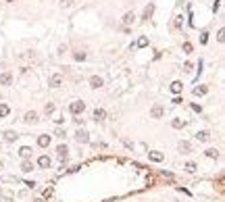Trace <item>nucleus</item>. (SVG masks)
<instances>
[{"instance_id":"cd10ccee","label":"nucleus","mask_w":225,"mask_h":202,"mask_svg":"<svg viewBox=\"0 0 225 202\" xmlns=\"http://www.w3.org/2000/svg\"><path fill=\"white\" fill-rule=\"evenodd\" d=\"M185 171H196V162H185Z\"/></svg>"},{"instance_id":"f03ea898","label":"nucleus","mask_w":225,"mask_h":202,"mask_svg":"<svg viewBox=\"0 0 225 202\" xmlns=\"http://www.w3.org/2000/svg\"><path fill=\"white\" fill-rule=\"evenodd\" d=\"M150 115H152V119H161V117L165 115V106H163V104H154L152 111H150Z\"/></svg>"},{"instance_id":"f257e3e1","label":"nucleus","mask_w":225,"mask_h":202,"mask_svg":"<svg viewBox=\"0 0 225 202\" xmlns=\"http://www.w3.org/2000/svg\"><path fill=\"white\" fill-rule=\"evenodd\" d=\"M69 111H71L73 115H79V113H84V111H86V104H84L81 100H75V102H71V104H69Z\"/></svg>"},{"instance_id":"c756f323","label":"nucleus","mask_w":225,"mask_h":202,"mask_svg":"<svg viewBox=\"0 0 225 202\" xmlns=\"http://www.w3.org/2000/svg\"><path fill=\"white\" fill-rule=\"evenodd\" d=\"M223 34H225L223 29H219V31H217V40H219V42H223V40H225V36H223Z\"/></svg>"},{"instance_id":"6e6552de","label":"nucleus","mask_w":225,"mask_h":202,"mask_svg":"<svg viewBox=\"0 0 225 202\" xmlns=\"http://www.w3.org/2000/svg\"><path fill=\"white\" fill-rule=\"evenodd\" d=\"M177 148H179L181 154H188V152L192 150V144H190V142H179V144H177Z\"/></svg>"},{"instance_id":"2f4dec72","label":"nucleus","mask_w":225,"mask_h":202,"mask_svg":"<svg viewBox=\"0 0 225 202\" xmlns=\"http://www.w3.org/2000/svg\"><path fill=\"white\" fill-rule=\"evenodd\" d=\"M175 19H177V21H175V25H177V27H179L181 23H183V17H181V15H177V17H175Z\"/></svg>"},{"instance_id":"9b49d317","label":"nucleus","mask_w":225,"mask_h":202,"mask_svg":"<svg viewBox=\"0 0 225 202\" xmlns=\"http://www.w3.org/2000/svg\"><path fill=\"white\" fill-rule=\"evenodd\" d=\"M31 169H34V162L29 161V159H25V161L21 162V171H23V173H29Z\"/></svg>"},{"instance_id":"393cba45","label":"nucleus","mask_w":225,"mask_h":202,"mask_svg":"<svg viewBox=\"0 0 225 202\" xmlns=\"http://www.w3.org/2000/svg\"><path fill=\"white\" fill-rule=\"evenodd\" d=\"M44 113H46V115L54 113V104H52V102H46V106H44Z\"/></svg>"},{"instance_id":"6ab92c4d","label":"nucleus","mask_w":225,"mask_h":202,"mask_svg":"<svg viewBox=\"0 0 225 202\" xmlns=\"http://www.w3.org/2000/svg\"><path fill=\"white\" fill-rule=\"evenodd\" d=\"M19 154H21L23 159H29V156H31V148H29V146H23V148L19 150Z\"/></svg>"},{"instance_id":"7c9ffc66","label":"nucleus","mask_w":225,"mask_h":202,"mask_svg":"<svg viewBox=\"0 0 225 202\" xmlns=\"http://www.w3.org/2000/svg\"><path fill=\"white\" fill-rule=\"evenodd\" d=\"M183 52H192V44H190V42L183 44Z\"/></svg>"},{"instance_id":"9d476101","label":"nucleus","mask_w":225,"mask_h":202,"mask_svg":"<svg viewBox=\"0 0 225 202\" xmlns=\"http://www.w3.org/2000/svg\"><path fill=\"white\" fill-rule=\"evenodd\" d=\"M38 165H40V167H42V169H48V167H50V165H52V161H50V156H40V159H38Z\"/></svg>"},{"instance_id":"1a4fd4ad","label":"nucleus","mask_w":225,"mask_h":202,"mask_svg":"<svg viewBox=\"0 0 225 202\" xmlns=\"http://www.w3.org/2000/svg\"><path fill=\"white\" fill-rule=\"evenodd\" d=\"M13 83V75L10 73H2L0 75V85H10Z\"/></svg>"},{"instance_id":"f3484780","label":"nucleus","mask_w":225,"mask_h":202,"mask_svg":"<svg viewBox=\"0 0 225 202\" xmlns=\"http://www.w3.org/2000/svg\"><path fill=\"white\" fill-rule=\"evenodd\" d=\"M196 138H198L200 142H209V140H211V133H209V131H198Z\"/></svg>"},{"instance_id":"2eb2a0df","label":"nucleus","mask_w":225,"mask_h":202,"mask_svg":"<svg viewBox=\"0 0 225 202\" xmlns=\"http://www.w3.org/2000/svg\"><path fill=\"white\" fill-rule=\"evenodd\" d=\"M38 146H42V148L50 146V135H40L38 138Z\"/></svg>"},{"instance_id":"b1692460","label":"nucleus","mask_w":225,"mask_h":202,"mask_svg":"<svg viewBox=\"0 0 225 202\" xmlns=\"http://www.w3.org/2000/svg\"><path fill=\"white\" fill-rule=\"evenodd\" d=\"M10 113V108H8V104H0V117H6Z\"/></svg>"},{"instance_id":"c9c22d12","label":"nucleus","mask_w":225,"mask_h":202,"mask_svg":"<svg viewBox=\"0 0 225 202\" xmlns=\"http://www.w3.org/2000/svg\"><path fill=\"white\" fill-rule=\"evenodd\" d=\"M0 148H2V144H0Z\"/></svg>"},{"instance_id":"f8f14e48","label":"nucleus","mask_w":225,"mask_h":202,"mask_svg":"<svg viewBox=\"0 0 225 202\" xmlns=\"http://www.w3.org/2000/svg\"><path fill=\"white\" fill-rule=\"evenodd\" d=\"M19 135H17V131H13V129H8V131H4V140L6 142H15Z\"/></svg>"},{"instance_id":"ddd939ff","label":"nucleus","mask_w":225,"mask_h":202,"mask_svg":"<svg viewBox=\"0 0 225 202\" xmlns=\"http://www.w3.org/2000/svg\"><path fill=\"white\" fill-rule=\"evenodd\" d=\"M134 19H135V15H134V13H125L121 21H123V25H132V23H134Z\"/></svg>"},{"instance_id":"20e7f679","label":"nucleus","mask_w":225,"mask_h":202,"mask_svg":"<svg viewBox=\"0 0 225 202\" xmlns=\"http://www.w3.org/2000/svg\"><path fill=\"white\" fill-rule=\"evenodd\" d=\"M61 83H63V75H61V73H54V75L50 77V81H48L50 88H58Z\"/></svg>"},{"instance_id":"423d86ee","label":"nucleus","mask_w":225,"mask_h":202,"mask_svg":"<svg viewBox=\"0 0 225 202\" xmlns=\"http://www.w3.org/2000/svg\"><path fill=\"white\" fill-rule=\"evenodd\" d=\"M148 159H150V161H154V162H161L165 156H163V152H158V150H152V152H148Z\"/></svg>"},{"instance_id":"a878e982","label":"nucleus","mask_w":225,"mask_h":202,"mask_svg":"<svg viewBox=\"0 0 225 202\" xmlns=\"http://www.w3.org/2000/svg\"><path fill=\"white\" fill-rule=\"evenodd\" d=\"M73 58L75 61H86V52H73Z\"/></svg>"},{"instance_id":"a211bd4d","label":"nucleus","mask_w":225,"mask_h":202,"mask_svg":"<svg viewBox=\"0 0 225 202\" xmlns=\"http://www.w3.org/2000/svg\"><path fill=\"white\" fill-rule=\"evenodd\" d=\"M152 13H154V4H148V6L144 8V19H150Z\"/></svg>"},{"instance_id":"5701e85b","label":"nucleus","mask_w":225,"mask_h":202,"mask_svg":"<svg viewBox=\"0 0 225 202\" xmlns=\"http://www.w3.org/2000/svg\"><path fill=\"white\" fill-rule=\"evenodd\" d=\"M135 46H138V48H146V46H148V38H146V36H142V38L138 40Z\"/></svg>"},{"instance_id":"bb28decb","label":"nucleus","mask_w":225,"mask_h":202,"mask_svg":"<svg viewBox=\"0 0 225 202\" xmlns=\"http://www.w3.org/2000/svg\"><path fill=\"white\" fill-rule=\"evenodd\" d=\"M194 94L196 96H202V94H206V88L202 85V88H194Z\"/></svg>"},{"instance_id":"dca6fc26","label":"nucleus","mask_w":225,"mask_h":202,"mask_svg":"<svg viewBox=\"0 0 225 202\" xmlns=\"http://www.w3.org/2000/svg\"><path fill=\"white\" fill-rule=\"evenodd\" d=\"M104 117H106V111H104V108H96V111H94V119H96V121H102Z\"/></svg>"},{"instance_id":"f704fd0d","label":"nucleus","mask_w":225,"mask_h":202,"mask_svg":"<svg viewBox=\"0 0 225 202\" xmlns=\"http://www.w3.org/2000/svg\"><path fill=\"white\" fill-rule=\"evenodd\" d=\"M6 2H15V0H6Z\"/></svg>"},{"instance_id":"473e14b6","label":"nucleus","mask_w":225,"mask_h":202,"mask_svg":"<svg viewBox=\"0 0 225 202\" xmlns=\"http://www.w3.org/2000/svg\"><path fill=\"white\" fill-rule=\"evenodd\" d=\"M61 4H63V6H71V4H73V0H61Z\"/></svg>"},{"instance_id":"4468645a","label":"nucleus","mask_w":225,"mask_h":202,"mask_svg":"<svg viewBox=\"0 0 225 202\" xmlns=\"http://www.w3.org/2000/svg\"><path fill=\"white\" fill-rule=\"evenodd\" d=\"M25 121H27V123H36V121H38V113H36V111L25 113Z\"/></svg>"},{"instance_id":"412c9836","label":"nucleus","mask_w":225,"mask_h":202,"mask_svg":"<svg viewBox=\"0 0 225 202\" xmlns=\"http://www.w3.org/2000/svg\"><path fill=\"white\" fill-rule=\"evenodd\" d=\"M206 156H209V159H219V150H217V148H209V150H206Z\"/></svg>"},{"instance_id":"4be33fe9","label":"nucleus","mask_w":225,"mask_h":202,"mask_svg":"<svg viewBox=\"0 0 225 202\" xmlns=\"http://www.w3.org/2000/svg\"><path fill=\"white\" fill-rule=\"evenodd\" d=\"M183 125H185L183 119H173V121H171V127H175V129H181Z\"/></svg>"},{"instance_id":"c85d7f7f","label":"nucleus","mask_w":225,"mask_h":202,"mask_svg":"<svg viewBox=\"0 0 225 202\" xmlns=\"http://www.w3.org/2000/svg\"><path fill=\"white\" fill-rule=\"evenodd\" d=\"M52 194H54V190H52V188H46V190H44V198H50Z\"/></svg>"},{"instance_id":"0eeeda50","label":"nucleus","mask_w":225,"mask_h":202,"mask_svg":"<svg viewBox=\"0 0 225 202\" xmlns=\"http://www.w3.org/2000/svg\"><path fill=\"white\" fill-rule=\"evenodd\" d=\"M90 85L98 90V88H102V85H104V79H102V77H98V75H94V77H90Z\"/></svg>"},{"instance_id":"7ed1b4c3","label":"nucleus","mask_w":225,"mask_h":202,"mask_svg":"<svg viewBox=\"0 0 225 202\" xmlns=\"http://www.w3.org/2000/svg\"><path fill=\"white\" fill-rule=\"evenodd\" d=\"M75 140H77L79 144H88V142H90V138H88V131H86V129H77V133H75Z\"/></svg>"},{"instance_id":"aec40b11","label":"nucleus","mask_w":225,"mask_h":202,"mask_svg":"<svg viewBox=\"0 0 225 202\" xmlns=\"http://www.w3.org/2000/svg\"><path fill=\"white\" fill-rule=\"evenodd\" d=\"M181 88H183V85H181V81H173V83H171V92H173V94H179Z\"/></svg>"},{"instance_id":"39448f33","label":"nucleus","mask_w":225,"mask_h":202,"mask_svg":"<svg viewBox=\"0 0 225 202\" xmlns=\"http://www.w3.org/2000/svg\"><path fill=\"white\" fill-rule=\"evenodd\" d=\"M56 156H58L61 161H67V156H69V150H67V146H58V148H56Z\"/></svg>"},{"instance_id":"72a5a7b5","label":"nucleus","mask_w":225,"mask_h":202,"mask_svg":"<svg viewBox=\"0 0 225 202\" xmlns=\"http://www.w3.org/2000/svg\"><path fill=\"white\" fill-rule=\"evenodd\" d=\"M206 40H209V34H202V38H200V42H202V44H206Z\"/></svg>"}]
</instances>
